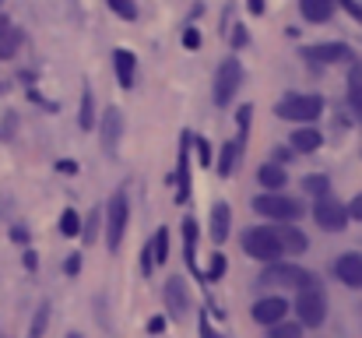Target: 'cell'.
I'll use <instances>...</instances> for the list:
<instances>
[{"label": "cell", "instance_id": "cell-1", "mask_svg": "<svg viewBox=\"0 0 362 338\" xmlns=\"http://www.w3.org/2000/svg\"><path fill=\"white\" fill-rule=\"evenodd\" d=\"M243 250L253 261H264V264L285 261V250H281V240H278L274 225H253V229H246L243 232Z\"/></svg>", "mask_w": 362, "mask_h": 338}, {"label": "cell", "instance_id": "cell-2", "mask_svg": "<svg viewBox=\"0 0 362 338\" xmlns=\"http://www.w3.org/2000/svg\"><path fill=\"white\" fill-rule=\"evenodd\" d=\"M292 310H296V317H299L303 328H320V325L327 321V296H324V289H320V286L299 289Z\"/></svg>", "mask_w": 362, "mask_h": 338}, {"label": "cell", "instance_id": "cell-3", "mask_svg": "<svg viewBox=\"0 0 362 338\" xmlns=\"http://www.w3.org/2000/svg\"><path fill=\"white\" fill-rule=\"evenodd\" d=\"M260 286H292V289H310V286H317V278H313L306 268L292 264V261H278V264H267V268L260 271Z\"/></svg>", "mask_w": 362, "mask_h": 338}, {"label": "cell", "instance_id": "cell-4", "mask_svg": "<svg viewBox=\"0 0 362 338\" xmlns=\"http://www.w3.org/2000/svg\"><path fill=\"white\" fill-rule=\"evenodd\" d=\"M274 113L281 116V120H296V123H313L320 113H324V99L313 92V96H299V92H292V96H285Z\"/></svg>", "mask_w": 362, "mask_h": 338}, {"label": "cell", "instance_id": "cell-5", "mask_svg": "<svg viewBox=\"0 0 362 338\" xmlns=\"http://www.w3.org/2000/svg\"><path fill=\"white\" fill-rule=\"evenodd\" d=\"M250 205H253L257 215L274 219V222H296V219L303 215V205H299L296 198H285V194H260V198H253Z\"/></svg>", "mask_w": 362, "mask_h": 338}, {"label": "cell", "instance_id": "cell-6", "mask_svg": "<svg viewBox=\"0 0 362 338\" xmlns=\"http://www.w3.org/2000/svg\"><path fill=\"white\" fill-rule=\"evenodd\" d=\"M240 85H243V64L236 57H226L218 64V74H215V103L218 106H229L236 99Z\"/></svg>", "mask_w": 362, "mask_h": 338}, {"label": "cell", "instance_id": "cell-7", "mask_svg": "<svg viewBox=\"0 0 362 338\" xmlns=\"http://www.w3.org/2000/svg\"><path fill=\"white\" fill-rule=\"evenodd\" d=\"M127 219H130V205H127V194H113L110 205H106V247L117 254L123 243V232H127Z\"/></svg>", "mask_w": 362, "mask_h": 338}, {"label": "cell", "instance_id": "cell-8", "mask_svg": "<svg viewBox=\"0 0 362 338\" xmlns=\"http://www.w3.org/2000/svg\"><path fill=\"white\" fill-rule=\"evenodd\" d=\"M313 219L317 225L324 229V232H341L345 225H349V208L338 201V198H317V205H313Z\"/></svg>", "mask_w": 362, "mask_h": 338}, {"label": "cell", "instance_id": "cell-9", "mask_svg": "<svg viewBox=\"0 0 362 338\" xmlns=\"http://www.w3.org/2000/svg\"><path fill=\"white\" fill-rule=\"evenodd\" d=\"M190 148H194V134L183 130V137H180V159H176V201L180 205L190 201Z\"/></svg>", "mask_w": 362, "mask_h": 338}, {"label": "cell", "instance_id": "cell-10", "mask_svg": "<svg viewBox=\"0 0 362 338\" xmlns=\"http://www.w3.org/2000/svg\"><path fill=\"white\" fill-rule=\"evenodd\" d=\"M162 300H165V310L173 314V321H183V317L190 314V293H187V282H183L180 275L165 278Z\"/></svg>", "mask_w": 362, "mask_h": 338}, {"label": "cell", "instance_id": "cell-11", "mask_svg": "<svg viewBox=\"0 0 362 338\" xmlns=\"http://www.w3.org/2000/svg\"><path fill=\"white\" fill-rule=\"evenodd\" d=\"M253 321L257 325H264V328H274V325H281L285 321V314H288V303L281 300V296H264V300H257L253 303Z\"/></svg>", "mask_w": 362, "mask_h": 338}, {"label": "cell", "instance_id": "cell-12", "mask_svg": "<svg viewBox=\"0 0 362 338\" xmlns=\"http://www.w3.org/2000/svg\"><path fill=\"white\" fill-rule=\"evenodd\" d=\"M303 57L313 60V64H341V60H352V46H345V43H317V46H306Z\"/></svg>", "mask_w": 362, "mask_h": 338}, {"label": "cell", "instance_id": "cell-13", "mask_svg": "<svg viewBox=\"0 0 362 338\" xmlns=\"http://www.w3.org/2000/svg\"><path fill=\"white\" fill-rule=\"evenodd\" d=\"M334 275L349 286V289H362V254L349 250L334 261Z\"/></svg>", "mask_w": 362, "mask_h": 338}, {"label": "cell", "instance_id": "cell-14", "mask_svg": "<svg viewBox=\"0 0 362 338\" xmlns=\"http://www.w3.org/2000/svg\"><path fill=\"white\" fill-rule=\"evenodd\" d=\"M120 134H123V113L113 106V110L103 113V152H106V155H113V152H117Z\"/></svg>", "mask_w": 362, "mask_h": 338}, {"label": "cell", "instance_id": "cell-15", "mask_svg": "<svg viewBox=\"0 0 362 338\" xmlns=\"http://www.w3.org/2000/svg\"><path fill=\"white\" fill-rule=\"evenodd\" d=\"M274 232H278V240H281V250H285V257H296V254H306V247H310V240H306V232H299L292 222H281L274 225Z\"/></svg>", "mask_w": 362, "mask_h": 338}, {"label": "cell", "instance_id": "cell-16", "mask_svg": "<svg viewBox=\"0 0 362 338\" xmlns=\"http://www.w3.org/2000/svg\"><path fill=\"white\" fill-rule=\"evenodd\" d=\"M183 261L187 268L201 278V264H197V219H183Z\"/></svg>", "mask_w": 362, "mask_h": 338}, {"label": "cell", "instance_id": "cell-17", "mask_svg": "<svg viewBox=\"0 0 362 338\" xmlns=\"http://www.w3.org/2000/svg\"><path fill=\"white\" fill-rule=\"evenodd\" d=\"M229 229H233V208H229L226 201H218V205L211 208V229H208V232H211V240L222 247V243L229 240Z\"/></svg>", "mask_w": 362, "mask_h": 338}, {"label": "cell", "instance_id": "cell-18", "mask_svg": "<svg viewBox=\"0 0 362 338\" xmlns=\"http://www.w3.org/2000/svg\"><path fill=\"white\" fill-rule=\"evenodd\" d=\"M113 71H117V81H120V89H134V74H137V57L130 53V50H117L113 53Z\"/></svg>", "mask_w": 362, "mask_h": 338}, {"label": "cell", "instance_id": "cell-19", "mask_svg": "<svg viewBox=\"0 0 362 338\" xmlns=\"http://www.w3.org/2000/svg\"><path fill=\"white\" fill-rule=\"evenodd\" d=\"M257 184L264 187V194H278V191L288 184V173H285L278 162H267V166L257 169Z\"/></svg>", "mask_w": 362, "mask_h": 338}, {"label": "cell", "instance_id": "cell-20", "mask_svg": "<svg viewBox=\"0 0 362 338\" xmlns=\"http://www.w3.org/2000/svg\"><path fill=\"white\" fill-rule=\"evenodd\" d=\"M334 7H338V0H299L303 18H306V21H313V25L327 21V18L334 14Z\"/></svg>", "mask_w": 362, "mask_h": 338}, {"label": "cell", "instance_id": "cell-21", "mask_svg": "<svg viewBox=\"0 0 362 338\" xmlns=\"http://www.w3.org/2000/svg\"><path fill=\"white\" fill-rule=\"evenodd\" d=\"M288 141H292V152H303V155H306V152H317V148L324 145V137H320L317 127H299Z\"/></svg>", "mask_w": 362, "mask_h": 338}, {"label": "cell", "instance_id": "cell-22", "mask_svg": "<svg viewBox=\"0 0 362 338\" xmlns=\"http://www.w3.org/2000/svg\"><path fill=\"white\" fill-rule=\"evenodd\" d=\"M240 155H243L240 145H236V141H226V148H222V155H218V176H233Z\"/></svg>", "mask_w": 362, "mask_h": 338}, {"label": "cell", "instance_id": "cell-23", "mask_svg": "<svg viewBox=\"0 0 362 338\" xmlns=\"http://www.w3.org/2000/svg\"><path fill=\"white\" fill-rule=\"evenodd\" d=\"M78 127H81V130H92V127H95V96H92V89H85V92H81V113H78Z\"/></svg>", "mask_w": 362, "mask_h": 338}, {"label": "cell", "instance_id": "cell-24", "mask_svg": "<svg viewBox=\"0 0 362 338\" xmlns=\"http://www.w3.org/2000/svg\"><path fill=\"white\" fill-rule=\"evenodd\" d=\"M49 303H39V310H35V317H32V325H28V338H42L46 335V325H49Z\"/></svg>", "mask_w": 362, "mask_h": 338}, {"label": "cell", "instance_id": "cell-25", "mask_svg": "<svg viewBox=\"0 0 362 338\" xmlns=\"http://www.w3.org/2000/svg\"><path fill=\"white\" fill-rule=\"evenodd\" d=\"M151 250H155V264H165V261H169V229H165V225L155 232Z\"/></svg>", "mask_w": 362, "mask_h": 338}, {"label": "cell", "instance_id": "cell-26", "mask_svg": "<svg viewBox=\"0 0 362 338\" xmlns=\"http://www.w3.org/2000/svg\"><path fill=\"white\" fill-rule=\"evenodd\" d=\"M303 191L313 194V198H327V194H331V184H327V176L317 173V176H306V180H303Z\"/></svg>", "mask_w": 362, "mask_h": 338}, {"label": "cell", "instance_id": "cell-27", "mask_svg": "<svg viewBox=\"0 0 362 338\" xmlns=\"http://www.w3.org/2000/svg\"><path fill=\"white\" fill-rule=\"evenodd\" d=\"M60 232H64V236H81V215H78L74 208H64V215H60Z\"/></svg>", "mask_w": 362, "mask_h": 338}, {"label": "cell", "instance_id": "cell-28", "mask_svg": "<svg viewBox=\"0 0 362 338\" xmlns=\"http://www.w3.org/2000/svg\"><path fill=\"white\" fill-rule=\"evenodd\" d=\"M18 46H21V32H18V28L4 32V35H0V60L14 57V50H18Z\"/></svg>", "mask_w": 362, "mask_h": 338}, {"label": "cell", "instance_id": "cell-29", "mask_svg": "<svg viewBox=\"0 0 362 338\" xmlns=\"http://www.w3.org/2000/svg\"><path fill=\"white\" fill-rule=\"evenodd\" d=\"M267 338H303V325H292V321H281L274 328H267Z\"/></svg>", "mask_w": 362, "mask_h": 338}, {"label": "cell", "instance_id": "cell-30", "mask_svg": "<svg viewBox=\"0 0 362 338\" xmlns=\"http://www.w3.org/2000/svg\"><path fill=\"white\" fill-rule=\"evenodd\" d=\"M110 11L123 21H134L137 18V0H110Z\"/></svg>", "mask_w": 362, "mask_h": 338}, {"label": "cell", "instance_id": "cell-31", "mask_svg": "<svg viewBox=\"0 0 362 338\" xmlns=\"http://www.w3.org/2000/svg\"><path fill=\"white\" fill-rule=\"evenodd\" d=\"M106 219H103V212H92L88 215V222H85V229H81V236H85V243H95V236H99V229H106Z\"/></svg>", "mask_w": 362, "mask_h": 338}, {"label": "cell", "instance_id": "cell-32", "mask_svg": "<svg viewBox=\"0 0 362 338\" xmlns=\"http://www.w3.org/2000/svg\"><path fill=\"white\" fill-rule=\"evenodd\" d=\"M250 120H253V106H240V113H236V123H240V137H236V145H240V148H246Z\"/></svg>", "mask_w": 362, "mask_h": 338}, {"label": "cell", "instance_id": "cell-33", "mask_svg": "<svg viewBox=\"0 0 362 338\" xmlns=\"http://www.w3.org/2000/svg\"><path fill=\"white\" fill-rule=\"evenodd\" d=\"M194 152H197L201 169H204V166H211V145H208V137H194Z\"/></svg>", "mask_w": 362, "mask_h": 338}, {"label": "cell", "instance_id": "cell-34", "mask_svg": "<svg viewBox=\"0 0 362 338\" xmlns=\"http://www.w3.org/2000/svg\"><path fill=\"white\" fill-rule=\"evenodd\" d=\"M226 275V254H211V268H208V278L218 282Z\"/></svg>", "mask_w": 362, "mask_h": 338}, {"label": "cell", "instance_id": "cell-35", "mask_svg": "<svg viewBox=\"0 0 362 338\" xmlns=\"http://www.w3.org/2000/svg\"><path fill=\"white\" fill-rule=\"evenodd\" d=\"M197 328H201V338H222L218 332H215V325H211V317L201 310V321H197Z\"/></svg>", "mask_w": 362, "mask_h": 338}, {"label": "cell", "instance_id": "cell-36", "mask_svg": "<svg viewBox=\"0 0 362 338\" xmlns=\"http://www.w3.org/2000/svg\"><path fill=\"white\" fill-rule=\"evenodd\" d=\"M151 268H155V250L144 243V250H141V271H144V275H151Z\"/></svg>", "mask_w": 362, "mask_h": 338}, {"label": "cell", "instance_id": "cell-37", "mask_svg": "<svg viewBox=\"0 0 362 338\" xmlns=\"http://www.w3.org/2000/svg\"><path fill=\"white\" fill-rule=\"evenodd\" d=\"M183 46H187V50H197V46H201V32H197V28H187V32H183Z\"/></svg>", "mask_w": 362, "mask_h": 338}, {"label": "cell", "instance_id": "cell-38", "mask_svg": "<svg viewBox=\"0 0 362 338\" xmlns=\"http://www.w3.org/2000/svg\"><path fill=\"white\" fill-rule=\"evenodd\" d=\"M64 271H67V275H78V271H81V254H71L67 264H64Z\"/></svg>", "mask_w": 362, "mask_h": 338}, {"label": "cell", "instance_id": "cell-39", "mask_svg": "<svg viewBox=\"0 0 362 338\" xmlns=\"http://www.w3.org/2000/svg\"><path fill=\"white\" fill-rule=\"evenodd\" d=\"M349 219H359V222H362V194H356V198H352V205H349Z\"/></svg>", "mask_w": 362, "mask_h": 338}, {"label": "cell", "instance_id": "cell-40", "mask_svg": "<svg viewBox=\"0 0 362 338\" xmlns=\"http://www.w3.org/2000/svg\"><path fill=\"white\" fill-rule=\"evenodd\" d=\"M57 169H60L64 176H74V173H78V162H74V159H64V162H57Z\"/></svg>", "mask_w": 362, "mask_h": 338}, {"label": "cell", "instance_id": "cell-41", "mask_svg": "<svg viewBox=\"0 0 362 338\" xmlns=\"http://www.w3.org/2000/svg\"><path fill=\"white\" fill-rule=\"evenodd\" d=\"M341 7H345V11L352 14V18H359V21H362V7L356 4V0H341Z\"/></svg>", "mask_w": 362, "mask_h": 338}, {"label": "cell", "instance_id": "cell-42", "mask_svg": "<svg viewBox=\"0 0 362 338\" xmlns=\"http://www.w3.org/2000/svg\"><path fill=\"white\" fill-rule=\"evenodd\" d=\"M35 264H39V257H35V250H25V268H32V271H35Z\"/></svg>", "mask_w": 362, "mask_h": 338}, {"label": "cell", "instance_id": "cell-43", "mask_svg": "<svg viewBox=\"0 0 362 338\" xmlns=\"http://www.w3.org/2000/svg\"><path fill=\"white\" fill-rule=\"evenodd\" d=\"M148 328H151V335H158V332L165 328V321H162V317H151V325H148Z\"/></svg>", "mask_w": 362, "mask_h": 338}, {"label": "cell", "instance_id": "cell-44", "mask_svg": "<svg viewBox=\"0 0 362 338\" xmlns=\"http://www.w3.org/2000/svg\"><path fill=\"white\" fill-rule=\"evenodd\" d=\"M246 7H250L253 14H264V0H246Z\"/></svg>", "mask_w": 362, "mask_h": 338}, {"label": "cell", "instance_id": "cell-45", "mask_svg": "<svg viewBox=\"0 0 362 338\" xmlns=\"http://www.w3.org/2000/svg\"><path fill=\"white\" fill-rule=\"evenodd\" d=\"M233 43H236V46H243V43H246V32H243V25H236V32H233Z\"/></svg>", "mask_w": 362, "mask_h": 338}, {"label": "cell", "instance_id": "cell-46", "mask_svg": "<svg viewBox=\"0 0 362 338\" xmlns=\"http://www.w3.org/2000/svg\"><path fill=\"white\" fill-rule=\"evenodd\" d=\"M11 236H14V240H18V243H25V240H28V232H25V229H21V225H18V229H14V232H11Z\"/></svg>", "mask_w": 362, "mask_h": 338}, {"label": "cell", "instance_id": "cell-47", "mask_svg": "<svg viewBox=\"0 0 362 338\" xmlns=\"http://www.w3.org/2000/svg\"><path fill=\"white\" fill-rule=\"evenodd\" d=\"M352 106H356V113H359V123H362V92H359V96H352Z\"/></svg>", "mask_w": 362, "mask_h": 338}, {"label": "cell", "instance_id": "cell-48", "mask_svg": "<svg viewBox=\"0 0 362 338\" xmlns=\"http://www.w3.org/2000/svg\"><path fill=\"white\" fill-rule=\"evenodd\" d=\"M4 32H11V21H7V18L0 14V35H4Z\"/></svg>", "mask_w": 362, "mask_h": 338}, {"label": "cell", "instance_id": "cell-49", "mask_svg": "<svg viewBox=\"0 0 362 338\" xmlns=\"http://www.w3.org/2000/svg\"><path fill=\"white\" fill-rule=\"evenodd\" d=\"M67 338H81V335H78V332H74V335H67Z\"/></svg>", "mask_w": 362, "mask_h": 338}, {"label": "cell", "instance_id": "cell-50", "mask_svg": "<svg viewBox=\"0 0 362 338\" xmlns=\"http://www.w3.org/2000/svg\"><path fill=\"white\" fill-rule=\"evenodd\" d=\"M0 92H4V85H0Z\"/></svg>", "mask_w": 362, "mask_h": 338}, {"label": "cell", "instance_id": "cell-51", "mask_svg": "<svg viewBox=\"0 0 362 338\" xmlns=\"http://www.w3.org/2000/svg\"><path fill=\"white\" fill-rule=\"evenodd\" d=\"M0 4H4V0H0Z\"/></svg>", "mask_w": 362, "mask_h": 338}]
</instances>
